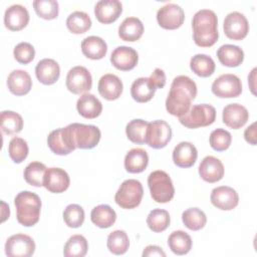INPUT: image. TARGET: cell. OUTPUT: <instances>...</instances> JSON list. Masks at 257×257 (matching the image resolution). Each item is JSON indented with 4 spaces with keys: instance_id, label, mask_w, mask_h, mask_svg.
Returning a JSON list of instances; mask_svg holds the SVG:
<instances>
[{
    "instance_id": "cell-41",
    "label": "cell",
    "mask_w": 257,
    "mask_h": 257,
    "mask_svg": "<svg viewBox=\"0 0 257 257\" xmlns=\"http://www.w3.org/2000/svg\"><path fill=\"white\" fill-rule=\"evenodd\" d=\"M171 219L168 211L163 209L152 210L147 217V225L149 228L156 233L165 231L170 225Z\"/></svg>"
},
{
    "instance_id": "cell-26",
    "label": "cell",
    "mask_w": 257,
    "mask_h": 257,
    "mask_svg": "<svg viewBox=\"0 0 257 257\" xmlns=\"http://www.w3.org/2000/svg\"><path fill=\"white\" fill-rule=\"evenodd\" d=\"M149 164L148 153L141 148H135L127 152L124 158V168L126 172L132 174L142 173Z\"/></svg>"
},
{
    "instance_id": "cell-31",
    "label": "cell",
    "mask_w": 257,
    "mask_h": 257,
    "mask_svg": "<svg viewBox=\"0 0 257 257\" xmlns=\"http://www.w3.org/2000/svg\"><path fill=\"white\" fill-rule=\"evenodd\" d=\"M90 219L95 226L105 229L114 224L116 220V214L110 206L101 204L91 210Z\"/></svg>"
},
{
    "instance_id": "cell-11",
    "label": "cell",
    "mask_w": 257,
    "mask_h": 257,
    "mask_svg": "<svg viewBox=\"0 0 257 257\" xmlns=\"http://www.w3.org/2000/svg\"><path fill=\"white\" fill-rule=\"evenodd\" d=\"M91 74L84 66H74L68 71L66 75V87L70 92L80 94L88 91L91 88Z\"/></svg>"
},
{
    "instance_id": "cell-7",
    "label": "cell",
    "mask_w": 257,
    "mask_h": 257,
    "mask_svg": "<svg viewBox=\"0 0 257 257\" xmlns=\"http://www.w3.org/2000/svg\"><path fill=\"white\" fill-rule=\"evenodd\" d=\"M73 140L76 148L81 150H90L96 147L100 141V131L93 124L70 123Z\"/></svg>"
},
{
    "instance_id": "cell-43",
    "label": "cell",
    "mask_w": 257,
    "mask_h": 257,
    "mask_svg": "<svg viewBox=\"0 0 257 257\" xmlns=\"http://www.w3.org/2000/svg\"><path fill=\"white\" fill-rule=\"evenodd\" d=\"M33 7L36 14L43 19L51 20L58 16V2L55 0H35Z\"/></svg>"
},
{
    "instance_id": "cell-4",
    "label": "cell",
    "mask_w": 257,
    "mask_h": 257,
    "mask_svg": "<svg viewBox=\"0 0 257 257\" xmlns=\"http://www.w3.org/2000/svg\"><path fill=\"white\" fill-rule=\"evenodd\" d=\"M151 196L157 203H168L175 195V189L170 176L165 171H154L148 177Z\"/></svg>"
},
{
    "instance_id": "cell-45",
    "label": "cell",
    "mask_w": 257,
    "mask_h": 257,
    "mask_svg": "<svg viewBox=\"0 0 257 257\" xmlns=\"http://www.w3.org/2000/svg\"><path fill=\"white\" fill-rule=\"evenodd\" d=\"M64 223L70 228H78L84 222V211L77 204L68 205L63 211Z\"/></svg>"
},
{
    "instance_id": "cell-38",
    "label": "cell",
    "mask_w": 257,
    "mask_h": 257,
    "mask_svg": "<svg viewBox=\"0 0 257 257\" xmlns=\"http://www.w3.org/2000/svg\"><path fill=\"white\" fill-rule=\"evenodd\" d=\"M148 124V121L141 118L131 120L125 126V134L127 139L134 144H146Z\"/></svg>"
},
{
    "instance_id": "cell-2",
    "label": "cell",
    "mask_w": 257,
    "mask_h": 257,
    "mask_svg": "<svg viewBox=\"0 0 257 257\" xmlns=\"http://www.w3.org/2000/svg\"><path fill=\"white\" fill-rule=\"evenodd\" d=\"M193 37L200 47L214 45L219 37L218 19L213 10L201 9L197 11L192 20Z\"/></svg>"
},
{
    "instance_id": "cell-34",
    "label": "cell",
    "mask_w": 257,
    "mask_h": 257,
    "mask_svg": "<svg viewBox=\"0 0 257 257\" xmlns=\"http://www.w3.org/2000/svg\"><path fill=\"white\" fill-rule=\"evenodd\" d=\"M190 67L198 76L208 77L214 73L216 65L211 56L199 53L191 58Z\"/></svg>"
},
{
    "instance_id": "cell-1",
    "label": "cell",
    "mask_w": 257,
    "mask_h": 257,
    "mask_svg": "<svg viewBox=\"0 0 257 257\" xmlns=\"http://www.w3.org/2000/svg\"><path fill=\"white\" fill-rule=\"evenodd\" d=\"M197 96V85L187 75H179L173 79L166 99L167 111L175 116L184 115Z\"/></svg>"
},
{
    "instance_id": "cell-40",
    "label": "cell",
    "mask_w": 257,
    "mask_h": 257,
    "mask_svg": "<svg viewBox=\"0 0 257 257\" xmlns=\"http://www.w3.org/2000/svg\"><path fill=\"white\" fill-rule=\"evenodd\" d=\"M182 221L188 229L192 231H198L205 227L207 222V217L201 209L190 208L183 212Z\"/></svg>"
},
{
    "instance_id": "cell-18",
    "label": "cell",
    "mask_w": 257,
    "mask_h": 257,
    "mask_svg": "<svg viewBox=\"0 0 257 257\" xmlns=\"http://www.w3.org/2000/svg\"><path fill=\"white\" fill-rule=\"evenodd\" d=\"M248 118L249 112L247 108L239 103H230L223 108V122L233 130H238L244 126Z\"/></svg>"
},
{
    "instance_id": "cell-3",
    "label": "cell",
    "mask_w": 257,
    "mask_h": 257,
    "mask_svg": "<svg viewBox=\"0 0 257 257\" xmlns=\"http://www.w3.org/2000/svg\"><path fill=\"white\" fill-rule=\"evenodd\" d=\"M14 204L19 224L24 227H31L39 221L41 200L38 195L29 191H22L16 195Z\"/></svg>"
},
{
    "instance_id": "cell-33",
    "label": "cell",
    "mask_w": 257,
    "mask_h": 257,
    "mask_svg": "<svg viewBox=\"0 0 257 257\" xmlns=\"http://www.w3.org/2000/svg\"><path fill=\"white\" fill-rule=\"evenodd\" d=\"M168 245L176 255H185L192 248V239L185 231L178 230L171 233L168 239Z\"/></svg>"
},
{
    "instance_id": "cell-8",
    "label": "cell",
    "mask_w": 257,
    "mask_h": 257,
    "mask_svg": "<svg viewBox=\"0 0 257 257\" xmlns=\"http://www.w3.org/2000/svg\"><path fill=\"white\" fill-rule=\"evenodd\" d=\"M172 139V128L168 122L157 119L149 122L146 144L153 149L165 148Z\"/></svg>"
},
{
    "instance_id": "cell-24",
    "label": "cell",
    "mask_w": 257,
    "mask_h": 257,
    "mask_svg": "<svg viewBox=\"0 0 257 257\" xmlns=\"http://www.w3.org/2000/svg\"><path fill=\"white\" fill-rule=\"evenodd\" d=\"M8 89L15 95L27 94L32 87V79L29 73L22 69L13 70L7 78Z\"/></svg>"
},
{
    "instance_id": "cell-22",
    "label": "cell",
    "mask_w": 257,
    "mask_h": 257,
    "mask_svg": "<svg viewBox=\"0 0 257 257\" xmlns=\"http://www.w3.org/2000/svg\"><path fill=\"white\" fill-rule=\"evenodd\" d=\"M122 88L123 86L120 78L112 73L102 75L97 85L99 94L107 100L117 99L122 92Z\"/></svg>"
},
{
    "instance_id": "cell-16",
    "label": "cell",
    "mask_w": 257,
    "mask_h": 257,
    "mask_svg": "<svg viewBox=\"0 0 257 257\" xmlns=\"http://www.w3.org/2000/svg\"><path fill=\"white\" fill-rule=\"evenodd\" d=\"M138 52L130 46H118L110 55L111 64L119 70L128 71L136 67L138 64Z\"/></svg>"
},
{
    "instance_id": "cell-30",
    "label": "cell",
    "mask_w": 257,
    "mask_h": 257,
    "mask_svg": "<svg viewBox=\"0 0 257 257\" xmlns=\"http://www.w3.org/2000/svg\"><path fill=\"white\" fill-rule=\"evenodd\" d=\"M81 51L87 58L98 60L105 56L107 45L105 41L98 36H88L81 42Z\"/></svg>"
},
{
    "instance_id": "cell-17",
    "label": "cell",
    "mask_w": 257,
    "mask_h": 257,
    "mask_svg": "<svg viewBox=\"0 0 257 257\" xmlns=\"http://www.w3.org/2000/svg\"><path fill=\"white\" fill-rule=\"evenodd\" d=\"M122 12V5L118 0H101L94 6L96 19L103 24L114 22Z\"/></svg>"
},
{
    "instance_id": "cell-9",
    "label": "cell",
    "mask_w": 257,
    "mask_h": 257,
    "mask_svg": "<svg viewBox=\"0 0 257 257\" xmlns=\"http://www.w3.org/2000/svg\"><path fill=\"white\" fill-rule=\"evenodd\" d=\"M212 92L221 98L237 97L242 92V82L235 74H222L212 83Z\"/></svg>"
},
{
    "instance_id": "cell-12",
    "label": "cell",
    "mask_w": 257,
    "mask_h": 257,
    "mask_svg": "<svg viewBox=\"0 0 257 257\" xmlns=\"http://www.w3.org/2000/svg\"><path fill=\"white\" fill-rule=\"evenodd\" d=\"M185 20V13L181 6L168 3L161 7L157 12V21L164 29L174 30L182 26Z\"/></svg>"
},
{
    "instance_id": "cell-19",
    "label": "cell",
    "mask_w": 257,
    "mask_h": 257,
    "mask_svg": "<svg viewBox=\"0 0 257 257\" xmlns=\"http://www.w3.org/2000/svg\"><path fill=\"white\" fill-rule=\"evenodd\" d=\"M28 22L29 13L24 6L14 4L6 9L4 14V24L9 30L19 31L26 27Z\"/></svg>"
},
{
    "instance_id": "cell-14",
    "label": "cell",
    "mask_w": 257,
    "mask_h": 257,
    "mask_svg": "<svg viewBox=\"0 0 257 257\" xmlns=\"http://www.w3.org/2000/svg\"><path fill=\"white\" fill-rule=\"evenodd\" d=\"M210 200L216 208L224 211H230L237 207L239 203V196L233 188L220 186L212 190Z\"/></svg>"
},
{
    "instance_id": "cell-48",
    "label": "cell",
    "mask_w": 257,
    "mask_h": 257,
    "mask_svg": "<svg viewBox=\"0 0 257 257\" xmlns=\"http://www.w3.org/2000/svg\"><path fill=\"white\" fill-rule=\"evenodd\" d=\"M149 80L156 89L163 88L166 84V74L161 68H156L154 72L150 75Z\"/></svg>"
},
{
    "instance_id": "cell-36",
    "label": "cell",
    "mask_w": 257,
    "mask_h": 257,
    "mask_svg": "<svg viewBox=\"0 0 257 257\" xmlns=\"http://www.w3.org/2000/svg\"><path fill=\"white\" fill-rule=\"evenodd\" d=\"M23 128L22 116L12 110H3L1 112V130L5 135L18 134Z\"/></svg>"
},
{
    "instance_id": "cell-5",
    "label": "cell",
    "mask_w": 257,
    "mask_h": 257,
    "mask_svg": "<svg viewBox=\"0 0 257 257\" xmlns=\"http://www.w3.org/2000/svg\"><path fill=\"white\" fill-rule=\"evenodd\" d=\"M216 119V109L211 104H195L182 116L180 122L188 128H197L212 124Z\"/></svg>"
},
{
    "instance_id": "cell-32",
    "label": "cell",
    "mask_w": 257,
    "mask_h": 257,
    "mask_svg": "<svg viewBox=\"0 0 257 257\" xmlns=\"http://www.w3.org/2000/svg\"><path fill=\"white\" fill-rule=\"evenodd\" d=\"M156 88L152 85L149 77H140L136 79L131 86V94L138 102H147L155 95Z\"/></svg>"
},
{
    "instance_id": "cell-21",
    "label": "cell",
    "mask_w": 257,
    "mask_h": 257,
    "mask_svg": "<svg viewBox=\"0 0 257 257\" xmlns=\"http://www.w3.org/2000/svg\"><path fill=\"white\" fill-rule=\"evenodd\" d=\"M35 74L39 82L45 85H51L59 78V64L54 59L44 58L37 63L35 67Z\"/></svg>"
},
{
    "instance_id": "cell-28",
    "label": "cell",
    "mask_w": 257,
    "mask_h": 257,
    "mask_svg": "<svg viewBox=\"0 0 257 257\" xmlns=\"http://www.w3.org/2000/svg\"><path fill=\"white\" fill-rule=\"evenodd\" d=\"M144 33V24L137 17H126L118 26V36L121 40L134 42Z\"/></svg>"
},
{
    "instance_id": "cell-44",
    "label": "cell",
    "mask_w": 257,
    "mask_h": 257,
    "mask_svg": "<svg viewBox=\"0 0 257 257\" xmlns=\"http://www.w3.org/2000/svg\"><path fill=\"white\" fill-rule=\"evenodd\" d=\"M28 145L26 141H24L21 138L14 137L8 145V154L10 159L16 163L20 164L22 163L28 156Z\"/></svg>"
},
{
    "instance_id": "cell-27",
    "label": "cell",
    "mask_w": 257,
    "mask_h": 257,
    "mask_svg": "<svg viewBox=\"0 0 257 257\" xmlns=\"http://www.w3.org/2000/svg\"><path fill=\"white\" fill-rule=\"evenodd\" d=\"M47 145L52 153L59 156H65L74 151L68 141L64 127L52 131L47 137Z\"/></svg>"
},
{
    "instance_id": "cell-23",
    "label": "cell",
    "mask_w": 257,
    "mask_h": 257,
    "mask_svg": "<svg viewBox=\"0 0 257 257\" xmlns=\"http://www.w3.org/2000/svg\"><path fill=\"white\" fill-rule=\"evenodd\" d=\"M198 158L196 147L190 142H181L173 151V161L177 167L190 168Z\"/></svg>"
},
{
    "instance_id": "cell-35",
    "label": "cell",
    "mask_w": 257,
    "mask_h": 257,
    "mask_svg": "<svg viewBox=\"0 0 257 257\" xmlns=\"http://www.w3.org/2000/svg\"><path fill=\"white\" fill-rule=\"evenodd\" d=\"M67 29L74 34L85 33L91 27V20L87 13L83 11H74L66 19Z\"/></svg>"
},
{
    "instance_id": "cell-46",
    "label": "cell",
    "mask_w": 257,
    "mask_h": 257,
    "mask_svg": "<svg viewBox=\"0 0 257 257\" xmlns=\"http://www.w3.org/2000/svg\"><path fill=\"white\" fill-rule=\"evenodd\" d=\"M210 146L217 152L226 151L232 142L231 134L224 128H216L210 135Z\"/></svg>"
},
{
    "instance_id": "cell-50",
    "label": "cell",
    "mask_w": 257,
    "mask_h": 257,
    "mask_svg": "<svg viewBox=\"0 0 257 257\" xmlns=\"http://www.w3.org/2000/svg\"><path fill=\"white\" fill-rule=\"evenodd\" d=\"M244 138L247 143L250 145H256V123L253 122L250 126H248L244 132Z\"/></svg>"
},
{
    "instance_id": "cell-15",
    "label": "cell",
    "mask_w": 257,
    "mask_h": 257,
    "mask_svg": "<svg viewBox=\"0 0 257 257\" xmlns=\"http://www.w3.org/2000/svg\"><path fill=\"white\" fill-rule=\"evenodd\" d=\"M70 179L68 174L60 168H48L45 171L43 186L51 193H62L69 187Z\"/></svg>"
},
{
    "instance_id": "cell-39",
    "label": "cell",
    "mask_w": 257,
    "mask_h": 257,
    "mask_svg": "<svg viewBox=\"0 0 257 257\" xmlns=\"http://www.w3.org/2000/svg\"><path fill=\"white\" fill-rule=\"evenodd\" d=\"M106 246L112 254H124L130 246V240L126 233L122 230H115L111 232L107 237Z\"/></svg>"
},
{
    "instance_id": "cell-51",
    "label": "cell",
    "mask_w": 257,
    "mask_h": 257,
    "mask_svg": "<svg viewBox=\"0 0 257 257\" xmlns=\"http://www.w3.org/2000/svg\"><path fill=\"white\" fill-rule=\"evenodd\" d=\"M255 72H256V68H253L250 75H248V82L250 83V88H251V91L253 94H255V86L253 85V82L255 79Z\"/></svg>"
},
{
    "instance_id": "cell-29",
    "label": "cell",
    "mask_w": 257,
    "mask_h": 257,
    "mask_svg": "<svg viewBox=\"0 0 257 257\" xmlns=\"http://www.w3.org/2000/svg\"><path fill=\"white\" fill-rule=\"evenodd\" d=\"M219 61L228 67H237L244 60V51L237 45L224 44L217 50Z\"/></svg>"
},
{
    "instance_id": "cell-10",
    "label": "cell",
    "mask_w": 257,
    "mask_h": 257,
    "mask_svg": "<svg viewBox=\"0 0 257 257\" xmlns=\"http://www.w3.org/2000/svg\"><path fill=\"white\" fill-rule=\"evenodd\" d=\"M34 251L33 239L25 234L12 235L5 243V254L9 257H30Z\"/></svg>"
},
{
    "instance_id": "cell-6",
    "label": "cell",
    "mask_w": 257,
    "mask_h": 257,
    "mask_svg": "<svg viewBox=\"0 0 257 257\" xmlns=\"http://www.w3.org/2000/svg\"><path fill=\"white\" fill-rule=\"evenodd\" d=\"M144 189L140 181L128 179L121 183L114 196L115 203L122 209H134L141 204Z\"/></svg>"
},
{
    "instance_id": "cell-49",
    "label": "cell",
    "mask_w": 257,
    "mask_h": 257,
    "mask_svg": "<svg viewBox=\"0 0 257 257\" xmlns=\"http://www.w3.org/2000/svg\"><path fill=\"white\" fill-rule=\"evenodd\" d=\"M143 256L144 257H151V256H159V257H165L166 253L164 250L156 245H150L147 246L144 251H143Z\"/></svg>"
},
{
    "instance_id": "cell-20",
    "label": "cell",
    "mask_w": 257,
    "mask_h": 257,
    "mask_svg": "<svg viewBox=\"0 0 257 257\" xmlns=\"http://www.w3.org/2000/svg\"><path fill=\"white\" fill-rule=\"evenodd\" d=\"M199 175L207 183H216L224 176V166L219 159L207 156L199 166Z\"/></svg>"
},
{
    "instance_id": "cell-13",
    "label": "cell",
    "mask_w": 257,
    "mask_h": 257,
    "mask_svg": "<svg viewBox=\"0 0 257 257\" xmlns=\"http://www.w3.org/2000/svg\"><path fill=\"white\" fill-rule=\"evenodd\" d=\"M223 29L228 38L232 40H242L249 32V24L242 13L234 11L225 17Z\"/></svg>"
},
{
    "instance_id": "cell-47",
    "label": "cell",
    "mask_w": 257,
    "mask_h": 257,
    "mask_svg": "<svg viewBox=\"0 0 257 257\" xmlns=\"http://www.w3.org/2000/svg\"><path fill=\"white\" fill-rule=\"evenodd\" d=\"M13 55L16 61H18L19 63L27 64L34 59L35 49L28 42H20L14 47Z\"/></svg>"
},
{
    "instance_id": "cell-25",
    "label": "cell",
    "mask_w": 257,
    "mask_h": 257,
    "mask_svg": "<svg viewBox=\"0 0 257 257\" xmlns=\"http://www.w3.org/2000/svg\"><path fill=\"white\" fill-rule=\"evenodd\" d=\"M78 113L85 118H95L102 110V104L98 98L91 93H83L76 102Z\"/></svg>"
},
{
    "instance_id": "cell-42",
    "label": "cell",
    "mask_w": 257,
    "mask_h": 257,
    "mask_svg": "<svg viewBox=\"0 0 257 257\" xmlns=\"http://www.w3.org/2000/svg\"><path fill=\"white\" fill-rule=\"evenodd\" d=\"M44 164L40 162H32L24 169V180L31 186L41 187L43 186L44 174L46 171Z\"/></svg>"
},
{
    "instance_id": "cell-37",
    "label": "cell",
    "mask_w": 257,
    "mask_h": 257,
    "mask_svg": "<svg viewBox=\"0 0 257 257\" xmlns=\"http://www.w3.org/2000/svg\"><path fill=\"white\" fill-rule=\"evenodd\" d=\"M88 244L82 235L71 236L63 248V255L65 257H83L87 253Z\"/></svg>"
}]
</instances>
